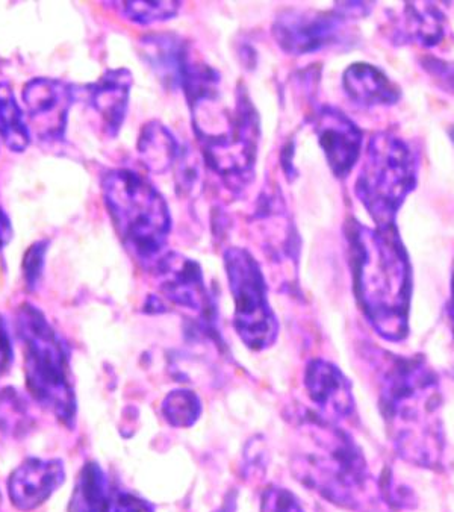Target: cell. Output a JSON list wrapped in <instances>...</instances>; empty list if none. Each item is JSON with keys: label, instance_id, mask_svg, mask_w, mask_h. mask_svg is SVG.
<instances>
[{"label": "cell", "instance_id": "cell-13", "mask_svg": "<svg viewBox=\"0 0 454 512\" xmlns=\"http://www.w3.org/2000/svg\"><path fill=\"white\" fill-rule=\"evenodd\" d=\"M69 512H155L152 506L128 491L120 490L102 467L88 463L79 473Z\"/></svg>", "mask_w": 454, "mask_h": 512}, {"label": "cell", "instance_id": "cell-27", "mask_svg": "<svg viewBox=\"0 0 454 512\" xmlns=\"http://www.w3.org/2000/svg\"><path fill=\"white\" fill-rule=\"evenodd\" d=\"M424 67L429 70L430 75L435 76L436 81L448 91L454 94V63H447L441 60H426Z\"/></svg>", "mask_w": 454, "mask_h": 512}, {"label": "cell", "instance_id": "cell-17", "mask_svg": "<svg viewBox=\"0 0 454 512\" xmlns=\"http://www.w3.org/2000/svg\"><path fill=\"white\" fill-rule=\"evenodd\" d=\"M140 54L167 90H181L193 64L190 44L176 34H149L140 41Z\"/></svg>", "mask_w": 454, "mask_h": 512}, {"label": "cell", "instance_id": "cell-26", "mask_svg": "<svg viewBox=\"0 0 454 512\" xmlns=\"http://www.w3.org/2000/svg\"><path fill=\"white\" fill-rule=\"evenodd\" d=\"M261 512H305L299 499L283 488L271 487L262 494Z\"/></svg>", "mask_w": 454, "mask_h": 512}, {"label": "cell", "instance_id": "cell-21", "mask_svg": "<svg viewBox=\"0 0 454 512\" xmlns=\"http://www.w3.org/2000/svg\"><path fill=\"white\" fill-rule=\"evenodd\" d=\"M0 141L17 153L25 152L31 141L22 108L8 82H0Z\"/></svg>", "mask_w": 454, "mask_h": 512}, {"label": "cell", "instance_id": "cell-9", "mask_svg": "<svg viewBox=\"0 0 454 512\" xmlns=\"http://www.w3.org/2000/svg\"><path fill=\"white\" fill-rule=\"evenodd\" d=\"M349 2H338L332 11L287 10L274 20L273 35L283 52L317 54L352 41L349 23L355 20Z\"/></svg>", "mask_w": 454, "mask_h": 512}, {"label": "cell", "instance_id": "cell-22", "mask_svg": "<svg viewBox=\"0 0 454 512\" xmlns=\"http://www.w3.org/2000/svg\"><path fill=\"white\" fill-rule=\"evenodd\" d=\"M123 17L138 23V25H152V23L167 22L175 19L182 8V2H108Z\"/></svg>", "mask_w": 454, "mask_h": 512}, {"label": "cell", "instance_id": "cell-25", "mask_svg": "<svg viewBox=\"0 0 454 512\" xmlns=\"http://www.w3.org/2000/svg\"><path fill=\"white\" fill-rule=\"evenodd\" d=\"M47 241H37L26 250L23 258V278H25L26 287L34 291L43 275L44 258H46Z\"/></svg>", "mask_w": 454, "mask_h": 512}, {"label": "cell", "instance_id": "cell-12", "mask_svg": "<svg viewBox=\"0 0 454 512\" xmlns=\"http://www.w3.org/2000/svg\"><path fill=\"white\" fill-rule=\"evenodd\" d=\"M314 128L333 175L349 176L361 157V129L343 111L327 105L315 113Z\"/></svg>", "mask_w": 454, "mask_h": 512}, {"label": "cell", "instance_id": "cell-1", "mask_svg": "<svg viewBox=\"0 0 454 512\" xmlns=\"http://www.w3.org/2000/svg\"><path fill=\"white\" fill-rule=\"evenodd\" d=\"M353 272L359 303L380 337L400 341L408 334L411 264L395 226L352 228Z\"/></svg>", "mask_w": 454, "mask_h": 512}, {"label": "cell", "instance_id": "cell-24", "mask_svg": "<svg viewBox=\"0 0 454 512\" xmlns=\"http://www.w3.org/2000/svg\"><path fill=\"white\" fill-rule=\"evenodd\" d=\"M28 425L25 402L14 391L0 394V429L10 435H20Z\"/></svg>", "mask_w": 454, "mask_h": 512}, {"label": "cell", "instance_id": "cell-18", "mask_svg": "<svg viewBox=\"0 0 454 512\" xmlns=\"http://www.w3.org/2000/svg\"><path fill=\"white\" fill-rule=\"evenodd\" d=\"M347 96L359 107H391L399 102L400 88L376 66L356 63L343 76Z\"/></svg>", "mask_w": 454, "mask_h": 512}, {"label": "cell", "instance_id": "cell-29", "mask_svg": "<svg viewBox=\"0 0 454 512\" xmlns=\"http://www.w3.org/2000/svg\"><path fill=\"white\" fill-rule=\"evenodd\" d=\"M11 238H13V225L4 208L0 207V252L10 244Z\"/></svg>", "mask_w": 454, "mask_h": 512}, {"label": "cell", "instance_id": "cell-5", "mask_svg": "<svg viewBox=\"0 0 454 512\" xmlns=\"http://www.w3.org/2000/svg\"><path fill=\"white\" fill-rule=\"evenodd\" d=\"M103 202L122 243L144 269H155L167 253L172 216L167 200L141 173L112 169L103 173Z\"/></svg>", "mask_w": 454, "mask_h": 512}, {"label": "cell", "instance_id": "cell-14", "mask_svg": "<svg viewBox=\"0 0 454 512\" xmlns=\"http://www.w3.org/2000/svg\"><path fill=\"white\" fill-rule=\"evenodd\" d=\"M305 387L312 403L326 422H341L349 419L355 411V397L349 379L338 367L327 361H311L305 375Z\"/></svg>", "mask_w": 454, "mask_h": 512}, {"label": "cell", "instance_id": "cell-7", "mask_svg": "<svg viewBox=\"0 0 454 512\" xmlns=\"http://www.w3.org/2000/svg\"><path fill=\"white\" fill-rule=\"evenodd\" d=\"M418 178V160L403 138L377 132L368 141L356 194L377 228L395 226V217Z\"/></svg>", "mask_w": 454, "mask_h": 512}, {"label": "cell", "instance_id": "cell-6", "mask_svg": "<svg viewBox=\"0 0 454 512\" xmlns=\"http://www.w3.org/2000/svg\"><path fill=\"white\" fill-rule=\"evenodd\" d=\"M16 328L25 355L29 393L38 405L70 428L76 419V397L66 344L44 314L29 303L17 311Z\"/></svg>", "mask_w": 454, "mask_h": 512}, {"label": "cell", "instance_id": "cell-19", "mask_svg": "<svg viewBox=\"0 0 454 512\" xmlns=\"http://www.w3.org/2000/svg\"><path fill=\"white\" fill-rule=\"evenodd\" d=\"M395 43H418L432 47L441 43L445 35V17L430 2H411L403 8L402 17L395 20Z\"/></svg>", "mask_w": 454, "mask_h": 512}, {"label": "cell", "instance_id": "cell-3", "mask_svg": "<svg viewBox=\"0 0 454 512\" xmlns=\"http://www.w3.org/2000/svg\"><path fill=\"white\" fill-rule=\"evenodd\" d=\"M380 400L395 446L405 458L433 464L441 452L435 419L438 382L421 361L394 360L382 375Z\"/></svg>", "mask_w": 454, "mask_h": 512}, {"label": "cell", "instance_id": "cell-16", "mask_svg": "<svg viewBox=\"0 0 454 512\" xmlns=\"http://www.w3.org/2000/svg\"><path fill=\"white\" fill-rule=\"evenodd\" d=\"M132 73L128 69L108 70L99 81L78 88V97L96 111L106 135L116 138L125 123L131 97Z\"/></svg>", "mask_w": 454, "mask_h": 512}, {"label": "cell", "instance_id": "cell-15", "mask_svg": "<svg viewBox=\"0 0 454 512\" xmlns=\"http://www.w3.org/2000/svg\"><path fill=\"white\" fill-rule=\"evenodd\" d=\"M66 479L58 459L29 458L8 479L11 502L20 511H32L43 505Z\"/></svg>", "mask_w": 454, "mask_h": 512}, {"label": "cell", "instance_id": "cell-10", "mask_svg": "<svg viewBox=\"0 0 454 512\" xmlns=\"http://www.w3.org/2000/svg\"><path fill=\"white\" fill-rule=\"evenodd\" d=\"M153 272L170 302L196 314L200 325L214 329L217 322L214 297L206 288L202 269L196 261L178 252H167Z\"/></svg>", "mask_w": 454, "mask_h": 512}, {"label": "cell", "instance_id": "cell-30", "mask_svg": "<svg viewBox=\"0 0 454 512\" xmlns=\"http://www.w3.org/2000/svg\"><path fill=\"white\" fill-rule=\"evenodd\" d=\"M450 314H451V319H453V322H454V279H453V300H451Z\"/></svg>", "mask_w": 454, "mask_h": 512}, {"label": "cell", "instance_id": "cell-31", "mask_svg": "<svg viewBox=\"0 0 454 512\" xmlns=\"http://www.w3.org/2000/svg\"><path fill=\"white\" fill-rule=\"evenodd\" d=\"M450 137H451V140H453V143H454V126H453V129H451V131H450Z\"/></svg>", "mask_w": 454, "mask_h": 512}, {"label": "cell", "instance_id": "cell-20", "mask_svg": "<svg viewBox=\"0 0 454 512\" xmlns=\"http://www.w3.org/2000/svg\"><path fill=\"white\" fill-rule=\"evenodd\" d=\"M138 153L149 172L164 175L181 161L184 149L167 126L150 122L141 129Z\"/></svg>", "mask_w": 454, "mask_h": 512}, {"label": "cell", "instance_id": "cell-2", "mask_svg": "<svg viewBox=\"0 0 454 512\" xmlns=\"http://www.w3.org/2000/svg\"><path fill=\"white\" fill-rule=\"evenodd\" d=\"M221 91L188 105L205 163L229 185L241 191L255 176L261 125L249 93L238 84L234 107L221 104Z\"/></svg>", "mask_w": 454, "mask_h": 512}, {"label": "cell", "instance_id": "cell-4", "mask_svg": "<svg viewBox=\"0 0 454 512\" xmlns=\"http://www.w3.org/2000/svg\"><path fill=\"white\" fill-rule=\"evenodd\" d=\"M293 473L335 505L361 508L370 496L371 478L361 450L346 432L315 414L300 423Z\"/></svg>", "mask_w": 454, "mask_h": 512}, {"label": "cell", "instance_id": "cell-28", "mask_svg": "<svg viewBox=\"0 0 454 512\" xmlns=\"http://www.w3.org/2000/svg\"><path fill=\"white\" fill-rule=\"evenodd\" d=\"M13 361V344L4 317L0 316V375H4Z\"/></svg>", "mask_w": 454, "mask_h": 512}, {"label": "cell", "instance_id": "cell-11", "mask_svg": "<svg viewBox=\"0 0 454 512\" xmlns=\"http://www.w3.org/2000/svg\"><path fill=\"white\" fill-rule=\"evenodd\" d=\"M78 99V88L60 79L34 78L25 85L23 104L38 140L64 141L70 108Z\"/></svg>", "mask_w": 454, "mask_h": 512}, {"label": "cell", "instance_id": "cell-8", "mask_svg": "<svg viewBox=\"0 0 454 512\" xmlns=\"http://www.w3.org/2000/svg\"><path fill=\"white\" fill-rule=\"evenodd\" d=\"M224 267L234 297L235 331L250 350L268 349L276 341L279 325L258 261L243 247H229L224 252Z\"/></svg>", "mask_w": 454, "mask_h": 512}, {"label": "cell", "instance_id": "cell-23", "mask_svg": "<svg viewBox=\"0 0 454 512\" xmlns=\"http://www.w3.org/2000/svg\"><path fill=\"white\" fill-rule=\"evenodd\" d=\"M165 420L176 428H190L202 414V402L190 390H175L162 402Z\"/></svg>", "mask_w": 454, "mask_h": 512}]
</instances>
